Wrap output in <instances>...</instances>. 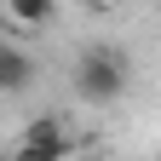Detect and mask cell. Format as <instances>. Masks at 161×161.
<instances>
[{
  "mask_svg": "<svg viewBox=\"0 0 161 161\" xmlns=\"http://www.w3.org/2000/svg\"><path fill=\"white\" fill-rule=\"evenodd\" d=\"M75 92L86 98V104H115V98L127 92V58H121L115 46L80 52V64H75Z\"/></svg>",
  "mask_w": 161,
  "mask_h": 161,
  "instance_id": "6da1fadb",
  "label": "cell"
},
{
  "mask_svg": "<svg viewBox=\"0 0 161 161\" xmlns=\"http://www.w3.org/2000/svg\"><path fill=\"white\" fill-rule=\"evenodd\" d=\"M69 150V138H64V121H29L23 127V144H17V161H58Z\"/></svg>",
  "mask_w": 161,
  "mask_h": 161,
  "instance_id": "7a4b0ae2",
  "label": "cell"
},
{
  "mask_svg": "<svg viewBox=\"0 0 161 161\" xmlns=\"http://www.w3.org/2000/svg\"><path fill=\"white\" fill-rule=\"evenodd\" d=\"M29 80H35V58L12 40H0V92H23Z\"/></svg>",
  "mask_w": 161,
  "mask_h": 161,
  "instance_id": "3957f363",
  "label": "cell"
},
{
  "mask_svg": "<svg viewBox=\"0 0 161 161\" xmlns=\"http://www.w3.org/2000/svg\"><path fill=\"white\" fill-rule=\"evenodd\" d=\"M6 23H23V29H40L52 23V0H12V6H0Z\"/></svg>",
  "mask_w": 161,
  "mask_h": 161,
  "instance_id": "277c9868",
  "label": "cell"
}]
</instances>
